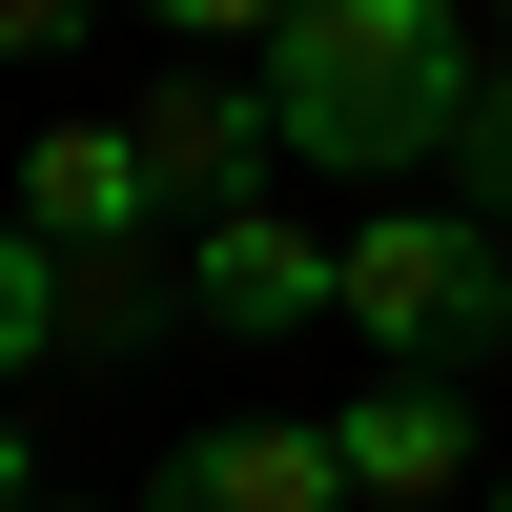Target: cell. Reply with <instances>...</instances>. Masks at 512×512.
<instances>
[{
    "mask_svg": "<svg viewBox=\"0 0 512 512\" xmlns=\"http://www.w3.org/2000/svg\"><path fill=\"white\" fill-rule=\"evenodd\" d=\"M0 512H41V431H21V390H0Z\"/></svg>",
    "mask_w": 512,
    "mask_h": 512,
    "instance_id": "7c38bea8",
    "label": "cell"
},
{
    "mask_svg": "<svg viewBox=\"0 0 512 512\" xmlns=\"http://www.w3.org/2000/svg\"><path fill=\"white\" fill-rule=\"evenodd\" d=\"M328 328H369V369L512 349V226H472V205H369V226L328 246Z\"/></svg>",
    "mask_w": 512,
    "mask_h": 512,
    "instance_id": "7a4b0ae2",
    "label": "cell"
},
{
    "mask_svg": "<svg viewBox=\"0 0 512 512\" xmlns=\"http://www.w3.org/2000/svg\"><path fill=\"white\" fill-rule=\"evenodd\" d=\"M472 512H512V472H492V492H472Z\"/></svg>",
    "mask_w": 512,
    "mask_h": 512,
    "instance_id": "4fadbf2b",
    "label": "cell"
},
{
    "mask_svg": "<svg viewBox=\"0 0 512 512\" xmlns=\"http://www.w3.org/2000/svg\"><path fill=\"white\" fill-rule=\"evenodd\" d=\"M328 472H349V512H451L472 492V390L451 369H369L328 410Z\"/></svg>",
    "mask_w": 512,
    "mask_h": 512,
    "instance_id": "3957f363",
    "label": "cell"
},
{
    "mask_svg": "<svg viewBox=\"0 0 512 512\" xmlns=\"http://www.w3.org/2000/svg\"><path fill=\"white\" fill-rule=\"evenodd\" d=\"M492 369H512V349H492Z\"/></svg>",
    "mask_w": 512,
    "mask_h": 512,
    "instance_id": "9a60e30c",
    "label": "cell"
},
{
    "mask_svg": "<svg viewBox=\"0 0 512 512\" xmlns=\"http://www.w3.org/2000/svg\"><path fill=\"white\" fill-rule=\"evenodd\" d=\"M185 308L226 349H287V328H328V246L287 205H226V226H185Z\"/></svg>",
    "mask_w": 512,
    "mask_h": 512,
    "instance_id": "8992f818",
    "label": "cell"
},
{
    "mask_svg": "<svg viewBox=\"0 0 512 512\" xmlns=\"http://www.w3.org/2000/svg\"><path fill=\"white\" fill-rule=\"evenodd\" d=\"M41 349H62V246H41L21 205H0V390H21Z\"/></svg>",
    "mask_w": 512,
    "mask_h": 512,
    "instance_id": "ba28073f",
    "label": "cell"
},
{
    "mask_svg": "<svg viewBox=\"0 0 512 512\" xmlns=\"http://www.w3.org/2000/svg\"><path fill=\"white\" fill-rule=\"evenodd\" d=\"M144 512H349V472H328V410H226V431H164Z\"/></svg>",
    "mask_w": 512,
    "mask_h": 512,
    "instance_id": "277c9868",
    "label": "cell"
},
{
    "mask_svg": "<svg viewBox=\"0 0 512 512\" xmlns=\"http://www.w3.org/2000/svg\"><path fill=\"white\" fill-rule=\"evenodd\" d=\"M267 82H226V62H185L144 103V185H164V226H226V205H267Z\"/></svg>",
    "mask_w": 512,
    "mask_h": 512,
    "instance_id": "5b68a950",
    "label": "cell"
},
{
    "mask_svg": "<svg viewBox=\"0 0 512 512\" xmlns=\"http://www.w3.org/2000/svg\"><path fill=\"white\" fill-rule=\"evenodd\" d=\"M41 512H82V492H41Z\"/></svg>",
    "mask_w": 512,
    "mask_h": 512,
    "instance_id": "5bb4252c",
    "label": "cell"
},
{
    "mask_svg": "<svg viewBox=\"0 0 512 512\" xmlns=\"http://www.w3.org/2000/svg\"><path fill=\"white\" fill-rule=\"evenodd\" d=\"M144 21L185 41V62H226V41H246V62H267V21H287V0H144Z\"/></svg>",
    "mask_w": 512,
    "mask_h": 512,
    "instance_id": "9c48e42d",
    "label": "cell"
},
{
    "mask_svg": "<svg viewBox=\"0 0 512 512\" xmlns=\"http://www.w3.org/2000/svg\"><path fill=\"white\" fill-rule=\"evenodd\" d=\"M451 164H492V205H512V62L472 82V144H451Z\"/></svg>",
    "mask_w": 512,
    "mask_h": 512,
    "instance_id": "8fae6325",
    "label": "cell"
},
{
    "mask_svg": "<svg viewBox=\"0 0 512 512\" xmlns=\"http://www.w3.org/2000/svg\"><path fill=\"white\" fill-rule=\"evenodd\" d=\"M267 144L328 164V185H410V164L472 144V0H287L267 21Z\"/></svg>",
    "mask_w": 512,
    "mask_h": 512,
    "instance_id": "6da1fadb",
    "label": "cell"
},
{
    "mask_svg": "<svg viewBox=\"0 0 512 512\" xmlns=\"http://www.w3.org/2000/svg\"><path fill=\"white\" fill-rule=\"evenodd\" d=\"M82 21H103V0H0V62H62Z\"/></svg>",
    "mask_w": 512,
    "mask_h": 512,
    "instance_id": "30bf717a",
    "label": "cell"
},
{
    "mask_svg": "<svg viewBox=\"0 0 512 512\" xmlns=\"http://www.w3.org/2000/svg\"><path fill=\"white\" fill-rule=\"evenodd\" d=\"M21 226L62 246V267L144 246V226H164V185H144V123H41V144H21Z\"/></svg>",
    "mask_w": 512,
    "mask_h": 512,
    "instance_id": "52a82bcc",
    "label": "cell"
}]
</instances>
